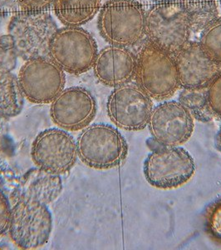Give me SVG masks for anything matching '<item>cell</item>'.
I'll use <instances>...</instances> for the list:
<instances>
[{
    "label": "cell",
    "instance_id": "21",
    "mask_svg": "<svg viewBox=\"0 0 221 250\" xmlns=\"http://www.w3.org/2000/svg\"><path fill=\"white\" fill-rule=\"evenodd\" d=\"M200 43L204 52L221 65V17L216 18L204 28Z\"/></svg>",
    "mask_w": 221,
    "mask_h": 250
},
{
    "label": "cell",
    "instance_id": "11",
    "mask_svg": "<svg viewBox=\"0 0 221 250\" xmlns=\"http://www.w3.org/2000/svg\"><path fill=\"white\" fill-rule=\"evenodd\" d=\"M31 155L37 168L58 175L63 174L77 161V142L67 131L48 128L34 140Z\"/></svg>",
    "mask_w": 221,
    "mask_h": 250
},
{
    "label": "cell",
    "instance_id": "14",
    "mask_svg": "<svg viewBox=\"0 0 221 250\" xmlns=\"http://www.w3.org/2000/svg\"><path fill=\"white\" fill-rule=\"evenodd\" d=\"M181 88H207L221 71V65L204 52L200 42L189 41L173 54Z\"/></svg>",
    "mask_w": 221,
    "mask_h": 250
},
{
    "label": "cell",
    "instance_id": "7",
    "mask_svg": "<svg viewBox=\"0 0 221 250\" xmlns=\"http://www.w3.org/2000/svg\"><path fill=\"white\" fill-rule=\"evenodd\" d=\"M98 53L96 40L81 27L65 26L52 38L48 57L63 71L80 75L89 71Z\"/></svg>",
    "mask_w": 221,
    "mask_h": 250
},
{
    "label": "cell",
    "instance_id": "16",
    "mask_svg": "<svg viewBox=\"0 0 221 250\" xmlns=\"http://www.w3.org/2000/svg\"><path fill=\"white\" fill-rule=\"evenodd\" d=\"M63 191V182L58 174L41 168L26 173L19 190V198L34 199L48 205L54 202Z\"/></svg>",
    "mask_w": 221,
    "mask_h": 250
},
{
    "label": "cell",
    "instance_id": "19",
    "mask_svg": "<svg viewBox=\"0 0 221 250\" xmlns=\"http://www.w3.org/2000/svg\"><path fill=\"white\" fill-rule=\"evenodd\" d=\"M178 101L187 108L194 120L202 123L211 122L216 119L207 100L206 88L199 89L182 88Z\"/></svg>",
    "mask_w": 221,
    "mask_h": 250
},
{
    "label": "cell",
    "instance_id": "24",
    "mask_svg": "<svg viewBox=\"0 0 221 250\" xmlns=\"http://www.w3.org/2000/svg\"><path fill=\"white\" fill-rule=\"evenodd\" d=\"M207 100L216 118L221 120V71L206 88Z\"/></svg>",
    "mask_w": 221,
    "mask_h": 250
},
{
    "label": "cell",
    "instance_id": "23",
    "mask_svg": "<svg viewBox=\"0 0 221 250\" xmlns=\"http://www.w3.org/2000/svg\"><path fill=\"white\" fill-rule=\"evenodd\" d=\"M18 55L11 37L0 34V73L12 72L17 64Z\"/></svg>",
    "mask_w": 221,
    "mask_h": 250
},
{
    "label": "cell",
    "instance_id": "12",
    "mask_svg": "<svg viewBox=\"0 0 221 250\" xmlns=\"http://www.w3.org/2000/svg\"><path fill=\"white\" fill-rule=\"evenodd\" d=\"M147 127L159 145L182 146L192 135L195 120L182 103L164 101L154 107Z\"/></svg>",
    "mask_w": 221,
    "mask_h": 250
},
{
    "label": "cell",
    "instance_id": "17",
    "mask_svg": "<svg viewBox=\"0 0 221 250\" xmlns=\"http://www.w3.org/2000/svg\"><path fill=\"white\" fill-rule=\"evenodd\" d=\"M55 15L64 26L81 27L93 20L102 7V0H54Z\"/></svg>",
    "mask_w": 221,
    "mask_h": 250
},
{
    "label": "cell",
    "instance_id": "9",
    "mask_svg": "<svg viewBox=\"0 0 221 250\" xmlns=\"http://www.w3.org/2000/svg\"><path fill=\"white\" fill-rule=\"evenodd\" d=\"M152 99L133 83L113 88L108 97L107 113L116 127L139 131L147 127L154 104Z\"/></svg>",
    "mask_w": 221,
    "mask_h": 250
},
{
    "label": "cell",
    "instance_id": "6",
    "mask_svg": "<svg viewBox=\"0 0 221 250\" xmlns=\"http://www.w3.org/2000/svg\"><path fill=\"white\" fill-rule=\"evenodd\" d=\"M53 230V217L45 204L19 198L12 208L9 236L22 250H37L48 243Z\"/></svg>",
    "mask_w": 221,
    "mask_h": 250
},
{
    "label": "cell",
    "instance_id": "27",
    "mask_svg": "<svg viewBox=\"0 0 221 250\" xmlns=\"http://www.w3.org/2000/svg\"><path fill=\"white\" fill-rule=\"evenodd\" d=\"M216 146L219 150L221 152V125L219 129L218 134L216 135Z\"/></svg>",
    "mask_w": 221,
    "mask_h": 250
},
{
    "label": "cell",
    "instance_id": "8",
    "mask_svg": "<svg viewBox=\"0 0 221 250\" xmlns=\"http://www.w3.org/2000/svg\"><path fill=\"white\" fill-rule=\"evenodd\" d=\"M195 173V160L180 146L159 145L148 154L143 165L145 179L152 187L160 189L181 187Z\"/></svg>",
    "mask_w": 221,
    "mask_h": 250
},
{
    "label": "cell",
    "instance_id": "3",
    "mask_svg": "<svg viewBox=\"0 0 221 250\" xmlns=\"http://www.w3.org/2000/svg\"><path fill=\"white\" fill-rule=\"evenodd\" d=\"M135 80L152 100L157 101L170 99L181 88L173 54L149 41L143 43L136 54Z\"/></svg>",
    "mask_w": 221,
    "mask_h": 250
},
{
    "label": "cell",
    "instance_id": "1",
    "mask_svg": "<svg viewBox=\"0 0 221 250\" xmlns=\"http://www.w3.org/2000/svg\"><path fill=\"white\" fill-rule=\"evenodd\" d=\"M191 23L184 2H156L146 12L147 41L175 54L190 41Z\"/></svg>",
    "mask_w": 221,
    "mask_h": 250
},
{
    "label": "cell",
    "instance_id": "4",
    "mask_svg": "<svg viewBox=\"0 0 221 250\" xmlns=\"http://www.w3.org/2000/svg\"><path fill=\"white\" fill-rule=\"evenodd\" d=\"M76 142L80 159L90 168H116L122 165L128 157L127 140L111 125H88L78 135Z\"/></svg>",
    "mask_w": 221,
    "mask_h": 250
},
{
    "label": "cell",
    "instance_id": "25",
    "mask_svg": "<svg viewBox=\"0 0 221 250\" xmlns=\"http://www.w3.org/2000/svg\"><path fill=\"white\" fill-rule=\"evenodd\" d=\"M12 208L7 197L0 191V236L9 229Z\"/></svg>",
    "mask_w": 221,
    "mask_h": 250
},
{
    "label": "cell",
    "instance_id": "22",
    "mask_svg": "<svg viewBox=\"0 0 221 250\" xmlns=\"http://www.w3.org/2000/svg\"><path fill=\"white\" fill-rule=\"evenodd\" d=\"M204 226L210 239L221 245V198L207 207L204 214Z\"/></svg>",
    "mask_w": 221,
    "mask_h": 250
},
{
    "label": "cell",
    "instance_id": "10",
    "mask_svg": "<svg viewBox=\"0 0 221 250\" xmlns=\"http://www.w3.org/2000/svg\"><path fill=\"white\" fill-rule=\"evenodd\" d=\"M64 73L49 57L34 58L24 62L18 80L24 98L34 104H45L64 89Z\"/></svg>",
    "mask_w": 221,
    "mask_h": 250
},
{
    "label": "cell",
    "instance_id": "20",
    "mask_svg": "<svg viewBox=\"0 0 221 250\" xmlns=\"http://www.w3.org/2000/svg\"><path fill=\"white\" fill-rule=\"evenodd\" d=\"M183 2L190 17L192 32L203 31L210 22L219 17L215 0H183Z\"/></svg>",
    "mask_w": 221,
    "mask_h": 250
},
{
    "label": "cell",
    "instance_id": "15",
    "mask_svg": "<svg viewBox=\"0 0 221 250\" xmlns=\"http://www.w3.org/2000/svg\"><path fill=\"white\" fill-rule=\"evenodd\" d=\"M92 69L101 83L116 88L135 79L136 54L126 47L109 44L97 53Z\"/></svg>",
    "mask_w": 221,
    "mask_h": 250
},
{
    "label": "cell",
    "instance_id": "18",
    "mask_svg": "<svg viewBox=\"0 0 221 250\" xmlns=\"http://www.w3.org/2000/svg\"><path fill=\"white\" fill-rule=\"evenodd\" d=\"M23 102L18 78L12 72L0 73V117L17 116L23 109Z\"/></svg>",
    "mask_w": 221,
    "mask_h": 250
},
{
    "label": "cell",
    "instance_id": "13",
    "mask_svg": "<svg viewBox=\"0 0 221 250\" xmlns=\"http://www.w3.org/2000/svg\"><path fill=\"white\" fill-rule=\"evenodd\" d=\"M96 114V102L91 92L82 87L64 88L51 103L50 115L55 125L66 130L87 127Z\"/></svg>",
    "mask_w": 221,
    "mask_h": 250
},
{
    "label": "cell",
    "instance_id": "2",
    "mask_svg": "<svg viewBox=\"0 0 221 250\" xmlns=\"http://www.w3.org/2000/svg\"><path fill=\"white\" fill-rule=\"evenodd\" d=\"M97 28L110 45H136L146 35V11L136 0H108L100 9Z\"/></svg>",
    "mask_w": 221,
    "mask_h": 250
},
{
    "label": "cell",
    "instance_id": "28",
    "mask_svg": "<svg viewBox=\"0 0 221 250\" xmlns=\"http://www.w3.org/2000/svg\"><path fill=\"white\" fill-rule=\"evenodd\" d=\"M156 2H174V1H182V0H155Z\"/></svg>",
    "mask_w": 221,
    "mask_h": 250
},
{
    "label": "cell",
    "instance_id": "26",
    "mask_svg": "<svg viewBox=\"0 0 221 250\" xmlns=\"http://www.w3.org/2000/svg\"><path fill=\"white\" fill-rule=\"evenodd\" d=\"M20 9L26 11H44L53 4L54 0H15Z\"/></svg>",
    "mask_w": 221,
    "mask_h": 250
},
{
    "label": "cell",
    "instance_id": "5",
    "mask_svg": "<svg viewBox=\"0 0 221 250\" xmlns=\"http://www.w3.org/2000/svg\"><path fill=\"white\" fill-rule=\"evenodd\" d=\"M51 15L44 11H23L12 16L8 25L18 58L26 60L48 57L52 38L57 30Z\"/></svg>",
    "mask_w": 221,
    "mask_h": 250
}]
</instances>
